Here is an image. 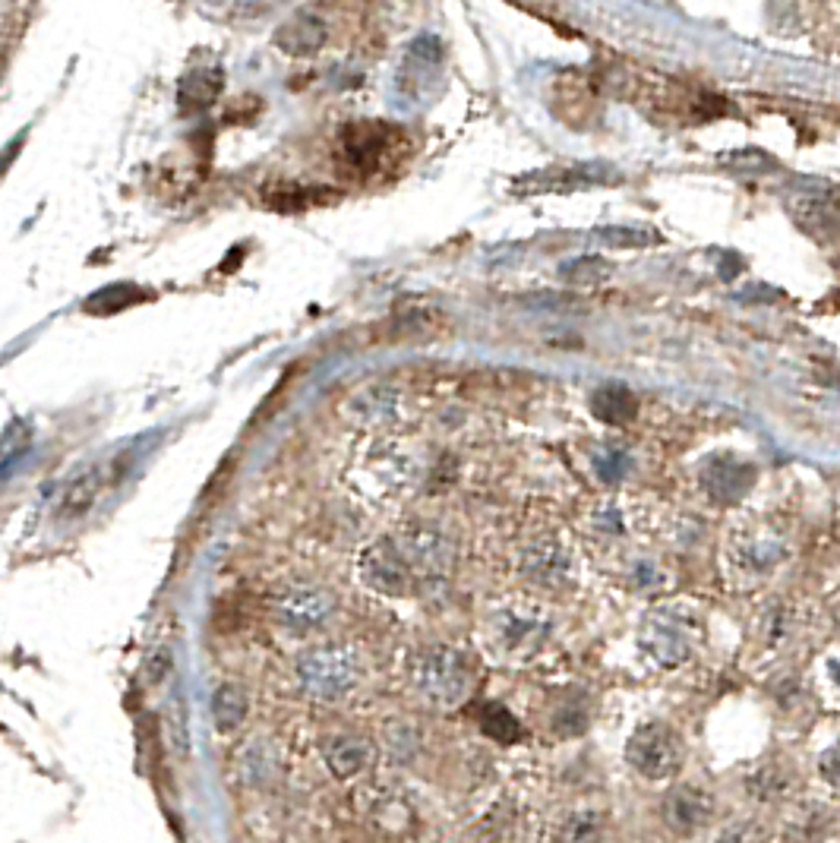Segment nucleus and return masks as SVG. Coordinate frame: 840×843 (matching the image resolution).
Segmentation results:
<instances>
[{
	"instance_id": "nucleus-1",
	"label": "nucleus",
	"mask_w": 840,
	"mask_h": 843,
	"mask_svg": "<svg viewBox=\"0 0 840 843\" xmlns=\"http://www.w3.org/2000/svg\"><path fill=\"white\" fill-rule=\"evenodd\" d=\"M474 679L472 658L452 644H431L411 660V682L433 708H458L472 695Z\"/></svg>"
},
{
	"instance_id": "nucleus-2",
	"label": "nucleus",
	"mask_w": 840,
	"mask_h": 843,
	"mask_svg": "<svg viewBox=\"0 0 840 843\" xmlns=\"http://www.w3.org/2000/svg\"><path fill=\"white\" fill-rule=\"evenodd\" d=\"M297 682L307 699L335 701L351 699L361 685V660L345 644H313L294 663Z\"/></svg>"
},
{
	"instance_id": "nucleus-3",
	"label": "nucleus",
	"mask_w": 840,
	"mask_h": 843,
	"mask_svg": "<svg viewBox=\"0 0 840 843\" xmlns=\"http://www.w3.org/2000/svg\"><path fill=\"white\" fill-rule=\"evenodd\" d=\"M550 619L547 610H540L537 603H513L503 607L490 619V644L499 658L506 660H532L540 654L550 641Z\"/></svg>"
},
{
	"instance_id": "nucleus-4",
	"label": "nucleus",
	"mask_w": 840,
	"mask_h": 843,
	"mask_svg": "<svg viewBox=\"0 0 840 843\" xmlns=\"http://www.w3.org/2000/svg\"><path fill=\"white\" fill-rule=\"evenodd\" d=\"M686 759L682 740L667 723H641L626 742V761L648 781H670L677 778Z\"/></svg>"
},
{
	"instance_id": "nucleus-5",
	"label": "nucleus",
	"mask_w": 840,
	"mask_h": 843,
	"mask_svg": "<svg viewBox=\"0 0 840 843\" xmlns=\"http://www.w3.org/2000/svg\"><path fill=\"white\" fill-rule=\"evenodd\" d=\"M272 613H275V622L287 632L313 636V632L326 629L328 619L335 617V597L328 595V588L297 581V585H287V588L275 591Z\"/></svg>"
},
{
	"instance_id": "nucleus-6",
	"label": "nucleus",
	"mask_w": 840,
	"mask_h": 843,
	"mask_svg": "<svg viewBox=\"0 0 840 843\" xmlns=\"http://www.w3.org/2000/svg\"><path fill=\"white\" fill-rule=\"evenodd\" d=\"M357 576L367 585L370 591L386 597L411 595L417 588V576L411 572L402 550L395 547V540L386 537L379 544H370L367 550L357 559Z\"/></svg>"
},
{
	"instance_id": "nucleus-7",
	"label": "nucleus",
	"mask_w": 840,
	"mask_h": 843,
	"mask_svg": "<svg viewBox=\"0 0 840 843\" xmlns=\"http://www.w3.org/2000/svg\"><path fill=\"white\" fill-rule=\"evenodd\" d=\"M392 540L402 550V556H405V562L411 566V572L417 576V581L446 576L452 569V559H455L452 540L443 531L431 528V525H408Z\"/></svg>"
},
{
	"instance_id": "nucleus-8",
	"label": "nucleus",
	"mask_w": 840,
	"mask_h": 843,
	"mask_svg": "<svg viewBox=\"0 0 840 843\" xmlns=\"http://www.w3.org/2000/svg\"><path fill=\"white\" fill-rule=\"evenodd\" d=\"M573 550L559 535H540L528 540L522 550V576L540 588H559L573 578Z\"/></svg>"
},
{
	"instance_id": "nucleus-9",
	"label": "nucleus",
	"mask_w": 840,
	"mask_h": 843,
	"mask_svg": "<svg viewBox=\"0 0 840 843\" xmlns=\"http://www.w3.org/2000/svg\"><path fill=\"white\" fill-rule=\"evenodd\" d=\"M756 465L739 458V455H715L705 461L701 468V490L711 496L720 506H733L739 499H746L749 490L756 487Z\"/></svg>"
},
{
	"instance_id": "nucleus-10",
	"label": "nucleus",
	"mask_w": 840,
	"mask_h": 843,
	"mask_svg": "<svg viewBox=\"0 0 840 843\" xmlns=\"http://www.w3.org/2000/svg\"><path fill=\"white\" fill-rule=\"evenodd\" d=\"M616 181L614 171L604 165H578V167H544L515 177V196H540V193H569V190H585V186Z\"/></svg>"
},
{
	"instance_id": "nucleus-11",
	"label": "nucleus",
	"mask_w": 840,
	"mask_h": 843,
	"mask_svg": "<svg viewBox=\"0 0 840 843\" xmlns=\"http://www.w3.org/2000/svg\"><path fill=\"white\" fill-rule=\"evenodd\" d=\"M328 42V22L316 10H301L291 20L282 22L275 32V48L285 51L287 58H313Z\"/></svg>"
},
{
	"instance_id": "nucleus-12",
	"label": "nucleus",
	"mask_w": 840,
	"mask_h": 843,
	"mask_svg": "<svg viewBox=\"0 0 840 843\" xmlns=\"http://www.w3.org/2000/svg\"><path fill=\"white\" fill-rule=\"evenodd\" d=\"M395 145H398V136L383 124L357 126V130H348V136L342 143V159H348L354 171L367 174V171H376L383 159H389Z\"/></svg>"
},
{
	"instance_id": "nucleus-13",
	"label": "nucleus",
	"mask_w": 840,
	"mask_h": 843,
	"mask_svg": "<svg viewBox=\"0 0 840 843\" xmlns=\"http://www.w3.org/2000/svg\"><path fill=\"white\" fill-rule=\"evenodd\" d=\"M711 809H715V802L708 800L701 790H696V786H679V790H674L667 796V805H664L667 822L674 824L677 831H696V827H701V824L711 819Z\"/></svg>"
},
{
	"instance_id": "nucleus-14",
	"label": "nucleus",
	"mask_w": 840,
	"mask_h": 843,
	"mask_svg": "<svg viewBox=\"0 0 840 843\" xmlns=\"http://www.w3.org/2000/svg\"><path fill=\"white\" fill-rule=\"evenodd\" d=\"M222 70H196V73H186L181 85H178V102H181V111L190 114V111H203L212 102H219L222 95Z\"/></svg>"
},
{
	"instance_id": "nucleus-15",
	"label": "nucleus",
	"mask_w": 840,
	"mask_h": 843,
	"mask_svg": "<svg viewBox=\"0 0 840 843\" xmlns=\"http://www.w3.org/2000/svg\"><path fill=\"white\" fill-rule=\"evenodd\" d=\"M326 759L332 774H338V778H357V774L367 771L370 759H373V749H370V742L361 740V737H338V740L328 742Z\"/></svg>"
},
{
	"instance_id": "nucleus-16",
	"label": "nucleus",
	"mask_w": 840,
	"mask_h": 843,
	"mask_svg": "<svg viewBox=\"0 0 840 843\" xmlns=\"http://www.w3.org/2000/svg\"><path fill=\"white\" fill-rule=\"evenodd\" d=\"M591 412L597 414V420L610 424V427H623L629 424L638 414V402L632 392L619 383H610V386H600L591 398Z\"/></svg>"
},
{
	"instance_id": "nucleus-17",
	"label": "nucleus",
	"mask_w": 840,
	"mask_h": 843,
	"mask_svg": "<svg viewBox=\"0 0 840 843\" xmlns=\"http://www.w3.org/2000/svg\"><path fill=\"white\" fill-rule=\"evenodd\" d=\"M597 241L610 250H645L660 244V234L645 225H607L597 231Z\"/></svg>"
},
{
	"instance_id": "nucleus-18",
	"label": "nucleus",
	"mask_w": 840,
	"mask_h": 843,
	"mask_svg": "<svg viewBox=\"0 0 840 843\" xmlns=\"http://www.w3.org/2000/svg\"><path fill=\"white\" fill-rule=\"evenodd\" d=\"M212 714H215V723L219 730H234L246 714V699L244 692L237 685H222L212 699Z\"/></svg>"
},
{
	"instance_id": "nucleus-19",
	"label": "nucleus",
	"mask_w": 840,
	"mask_h": 843,
	"mask_svg": "<svg viewBox=\"0 0 840 843\" xmlns=\"http://www.w3.org/2000/svg\"><path fill=\"white\" fill-rule=\"evenodd\" d=\"M720 165L730 167L739 177H759L765 171H775V167H778V159H771L765 149H739V152L723 155Z\"/></svg>"
},
{
	"instance_id": "nucleus-20",
	"label": "nucleus",
	"mask_w": 840,
	"mask_h": 843,
	"mask_svg": "<svg viewBox=\"0 0 840 843\" xmlns=\"http://www.w3.org/2000/svg\"><path fill=\"white\" fill-rule=\"evenodd\" d=\"M610 272H614V266L600 256H578V260L559 268V275L573 285H595V282H604Z\"/></svg>"
},
{
	"instance_id": "nucleus-21",
	"label": "nucleus",
	"mask_w": 840,
	"mask_h": 843,
	"mask_svg": "<svg viewBox=\"0 0 840 843\" xmlns=\"http://www.w3.org/2000/svg\"><path fill=\"white\" fill-rule=\"evenodd\" d=\"M591 465H595L597 477L614 487V484H619L629 474V455L623 453V449H616V446H604V449H597Z\"/></svg>"
},
{
	"instance_id": "nucleus-22",
	"label": "nucleus",
	"mask_w": 840,
	"mask_h": 843,
	"mask_svg": "<svg viewBox=\"0 0 840 843\" xmlns=\"http://www.w3.org/2000/svg\"><path fill=\"white\" fill-rule=\"evenodd\" d=\"M145 291L133 288V285H114V288H104L102 294H95L92 301H89V309L92 313H114V309L130 307V304H136V301H143Z\"/></svg>"
},
{
	"instance_id": "nucleus-23",
	"label": "nucleus",
	"mask_w": 840,
	"mask_h": 843,
	"mask_svg": "<svg viewBox=\"0 0 840 843\" xmlns=\"http://www.w3.org/2000/svg\"><path fill=\"white\" fill-rule=\"evenodd\" d=\"M819 771L824 781L831 783V786H838L840 790V742H834L819 761Z\"/></svg>"
}]
</instances>
